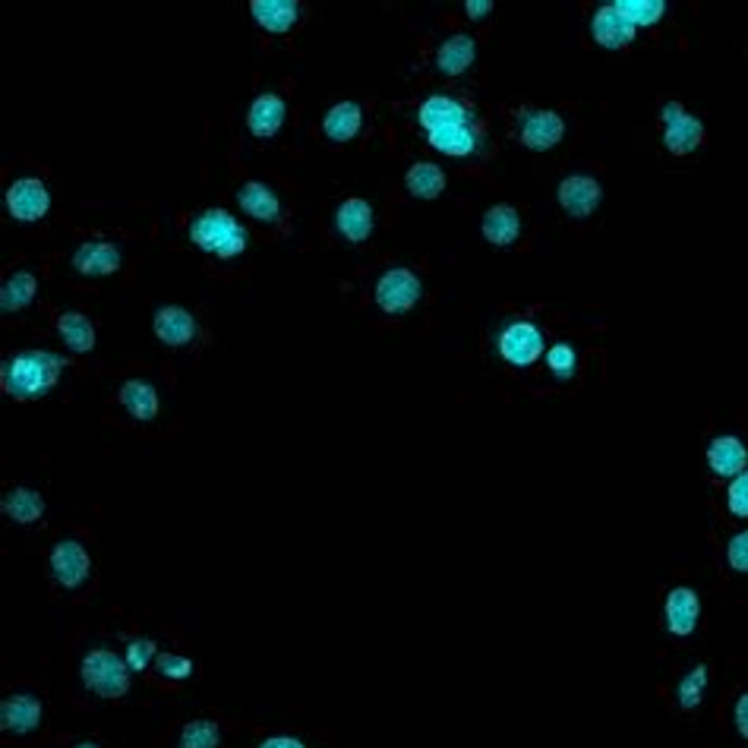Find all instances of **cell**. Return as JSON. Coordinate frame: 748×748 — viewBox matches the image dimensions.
<instances>
[{"mask_svg":"<svg viewBox=\"0 0 748 748\" xmlns=\"http://www.w3.org/2000/svg\"><path fill=\"white\" fill-rule=\"evenodd\" d=\"M63 370L67 360L55 351L26 348L0 363V389L13 401H41L55 391Z\"/></svg>","mask_w":748,"mask_h":748,"instance_id":"6da1fadb","label":"cell"},{"mask_svg":"<svg viewBox=\"0 0 748 748\" xmlns=\"http://www.w3.org/2000/svg\"><path fill=\"white\" fill-rule=\"evenodd\" d=\"M186 240L200 253H209L215 260H238V256L246 253V246H250V231L228 209L212 206V209L196 212L190 218Z\"/></svg>","mask_w":748,"mask_h":748,"instance_id":"7a4b0ae2","label":"cell"},{"mask_svg":"<svg viewBox=\"0 0 748 748\" xmlns=\"http://www.w3.org/2000/svg\"><path fill=\"white\" fill-rule=\"evenodd\" d=\"M130 676H133V669L126 666V660L118 657L114 651H105V648H95L80 660V679H83L86 691L105 698V701L123 698L130 691Z\"/></svg>","mask_w":748,"mask_h":748,"instance_id":"3957f363","label":"cell"},{"mask_svg":"<svg viewBox=\"0 0 748 748\" xmlns=\"http://www.w3.org/2000/svg\"><path fill=\"white\" fill-rule=\"evenodd\" d=\"M660 123H663V149L669 155L686 158L704 146V120L686 111L679 101L660 105Z\"/></svg>","mask_w":748,"mask_h":748,"instance_id":"277c9868","label":"cell"},{"mask_svg":"<svg viewBox=\"0 0 748 748\" xmlns=\"http://www.w3.org/2000/svg\"><path fill=\"white\" fill-rule=\"evenodd\" d=\"M423 298V281L411 269L405 266H391L379 275L376 288H373V300L386 316H405L411 313Z\"/></svg>","mask_w":748,"mask_h":748,"instance_id":"5b68a950","label":"cell"},{"mask_svg":"<svg viewBox=\"0 0 748 748\" xmlns=\"http://www.w3.org/2000/svg\"><path fill=\"white\" fill-rule=\"evenodd\" d=\"M499 358L506 360L515 370H528L534 366L543 354H546V338L540 326H534L531 319H515L506 329L499 331L496 338Z\"/></svg>","mask_w":748,"mask_h":748,"instance_id":"8992f818","label":"cell"},{"mask_svg":"<svg viewBox=\"0 0 748 748\" xmlns=\"http://www.w3.org/2000/svg\"><path fill=\"white\" fill-rule=\"evenodd\" d=\"M414 120L423 133H436L446 126H461V123H478V111L471 101L449 95V92H436L430 98L420 101V108L414 111Z\"/></svg>","mask_w":748,"mask_h":748,"instance_id":"52a82bcc","label":"cell"},{"mask_svg":"<svg viewBox=\"0 0 748 748\" xmlns=\"http://www.w3.org/2000/svg\"><path fill=\"white\" fill-rule=\"evenodd\" d=\"M566 136V120L553 108H524L518 111V143L531 152L556 149Z\"/></svg>","mask_w":748,"mask_h":748,"instance_id":"ba28073f","label":"cell"},{"mask_svg":"<svg viewBox=\"0 0 748 748\" xmlns=\"http://www.w3.org/2000/svg\"><path fill=\"white\" fill-rule=\"evenodd\" d=\"M48 571L60 591H80L92 575L89 550L80 540H58L48 556Z\"/></svg>","mask_w":748,"mask_h":748,"instance_id":"9c48e42d","label":"cell"},{"mask_svg":"<svg viewBox=\"0 0 748 748\" xmlns=\"http://www.w3.org/2000/svg\"><path fill=\"white\" fill-rule=\"evenodd\" d=\"M7 215L20 225H35L51 212V190L38 178H20L7 186Z\"/></svg>","mask_w":748,"mask_h":748,"instance_id":"30bf717a","label":"cell"},{"mask_svg":"<svg viewBox=\"0 0 748 748\" xmlns=\"http://www.w3.org/2000/svg\"><path fill=\"white\" fill-rule=\"evenodd\" d=\"M701 623V598L689 584H676L669 588V594L663 600V629L673 638H689L691 631Z\"/></svg>","mask_w":748,"mask_h":748,"instance_id":"8fae6325","label":"cell"},{"mask_svg":"<svg viewBox=\"0 0 748 748\" xmlns=\"http://www.w3.org/2000/svg\"><path fill=\"white\" fill-rule=\"evenodd\" d=\"M45 720V708L41 701L29 695V691H20V695H10L0 701V729L3 736L10 739H26L32 736Z\"/></svg>","mask_w":748,"mask_h":748,"instance_id":"7c38bea8","label":"cell"},{"mask_svg":"<svg viewBox=\"0 0 748 748\" xmlns=\"http://www.w3.org/2000/svg\"><path fill=\"white\" fill-rule=\"evenodd\" d=\"M556 200H559V206L569 218H591L600 209V203H603V186H600L598 178L569 174V178L559 180Z\"/></svg>","mask_w":748,"mask_h":748,"instance_id":"4fadbf2b","label":"cell"},{"mask_svg":"<svg viewBox=\"0 0 748 748\" xmlns=\"http://www.w3.org/2000/svg\"><path fill=\"white\" fill-rule=\"evenodd\" d=\"M152 331H155V338L165 345V348H190L196 338H200V323L193 319V313L190 310H183V306H158L155 310V316H152Z\"/></svg>","mask_w":748,"mask_h":748,"instance_id":"5bb4252c","label":"cell"},{"mask_svg":"<svg viewBox=\"0 0 748 748\" xmlns=\"http://www.w3.org/2000/svg\"><path fill=\"white\" fill-rule=\"evenodd\" d=\"M635 35H638V29L631 26L629 16H623L616 10L613 0L591 13V38H594V45H600V48L623 51V48H629L631 41H635Z\"/></svg>","mask_w":748,"mask_h":748,"instance_id":"9a60e30c","label":"cell"},{"mask_svg":"<svg viewBox=\"0 0 748 748\" xmlns=\"http://www.w3.org/2000/svg\"><path fill=\"white\" fill-rule=\"evenodd\" d=\"M704 461H708V471L720 480H733L739 478L748 468V446L743 436L736 433H723V436H714L708 443V451H704Z\"/></svg>","mask_w":748,"mask_h":748,"instance_id":"2e32d148","label":"cell"},{"mask_svg":"<svg viewBox=\"0 0 748 748\" xmlns=\"http://www.w3.org/2000/svg\"><path fill=\"white\" fill-rule=\"evenodd\" d=\"M288 120V101L278 92H263L246 108V130L256 140H275Z\"/></svg>","mask_w":748,"mask_h":748,"instance_id":"e0dca14e","label":"cell"},{"mask_svg":"<svg viewBox=\"0 0 748 748\" xmlns=\"http://www.w3.org/2000/svg\"><path fill=\"white\" fill-rule=\"evenodd\" d=\"M120 266H123V253H120L118 243H111V240H86L73 253V269L86 275V278H108Z\"/></svg>","mask_w":748,"mask_h":748,"instance_id":"ac0fdd59","label":"cell"},{"mask_svg":"<svg viewBox=\"0 0 748 748\" xmlns=\"http://www.w3.org/2000/svg\"><path fill=\"white\" fill-rule=\"evenodd\" d=\"M335 231L348 243H363V240L373 238V231H376V212L366 200L348 196L335 209Z\"/></svg>","mask_w":748,"mask_h":748,"instance_id":"d6986e66","label":"cell"},{"mask_svg":"<svg viewBox=\"0 0 748 748\" xmlns=\"http://www.w3.org/2000/svg\"><path fill=\"white\" fill-rule=\"evenodd\" d=\"M253 23L269 35H288L300 23L303 7L298 0H253L250 3Z\"/></svg>","mask_w":748,"mask_h":748,"instance_id":"ffe728a7","label":"cell"},{"mask_svg":"<svg viewBox=\"0 0 748 748\" xmlns=\"http://www.w3.org/2000/svg\"><path fill=\"white\" fill-rule=\"evenodd\" d=\"M430 149L443 152L449 158H471L478 155L480 143H483V126L478 123H461V126H446L436 133H426Z\"/></svg>","mask_w":748,"mask_h":748,"instance_id":"44dd1931","label":"cell"},{"mask_svg":"<svg viewBox=\"0 0 748 748\" xmlns=\"http://www.w3.org/2000/svg\"><path fill=\"white\" fill-rule=\"evenodd\" d=\"M238 203L260 225H275L281 218V200L263 180H243L238 186Z\"/></svg>","mask_w":748,"mask_h":748,"instance_id":"7402d4cb","label":"cell"},{"mask_svg":"<svg viewBox=\"0 0 748 748\" xmlns=\"http://www.w3.org/2000/svg\"><path fill=\"white\" fill-rule=\"evenodd\" d=\"M480 234L490 246L496 250H506L515 240L521 238V212L509 206V203H499V206H490L483 221H480Z\"/></svg>","mask_w":748,"mask_h":748,"instance_id":"603a6c76","label":"cell"},{"mask_svg":"<svg viewBox=\"0 0 748 748\" xmlns=\"http://www.w3.org/2000/svg\"><path fill=\"white\" fill-rule=\"evenodd\" d=\"M478 60V38L474 35H465V32H455L449 35L439 48H436V70L443 76H461L474 67Z\"/></svg>","mask_w":748,"mask_h":748,"instance_id":"cb8c5ba5","label":"cell"},{"mask_svg":"<svg viewBox=\"0 0 748 748\" xmlns=\"http://www.w3.org/2000/svg\"><path fill=\"white\" fill-rule=\"evenodd\" d=\"M45 496L32 486H10L3 496H0V511L7 521L13 524H35L41 515H45Z\"/></svg>","mask_w":748,"mask_h":748,"instance_id":"d4e9b609","label":"cell"},{"mask_svg":"<svg viewBox=\"0 0 748 748\" xmlns=\"http://www.w3.org/2000/svg\"><path fill=\"white\" fill-rule=\"evenodd\" d=\"M58 338L67 345L70 354H89L95 351L98 331L83 310H67L58 316Z\"/></svg>","mask_w":748,"mask_h":748,"instance_id":"484cf974","label":"cell"},{"mask_svg":"<svg viewBox=\"0 0 748 748\" xmlns=\"http://www.w3.org/2000/svg\"><path fill=\"white\" fill-rule=\"evenodd\" d=\"M363 130V108L358 101H338L323 118V133L331 143H351Z\"/></svg>","mask_w":748,"mask_h":748,"instance_id":"4316f807","label":"cell"},{"mask_svg":"<svg viewBox=\"0 0 748 748\" xmlns=\"http://www.w3.org/2000/svg\"><path fill=\"white\" fill-rule=\"evenodd\" d=\"M118 398L120 405H123V411L133 420H140V423H149V420L158 418L161 401H158L155 386L146 383V379H126V383L120 386Z\"/></svg>","mask_w":748,"mask_h":748,"instance_id":"83f0119b","label":"cell"},{"mask_svg":"<svg viewBox=\"0 0 748 748\" xmlns=\"http://www.w3.org/2000/svg\"><path fill=\"white\" fill-rule=\"evenodd\" d=\"M446 183H449V178H446V171L439 168V165H433V161H418V165H411L408 168V174H405V186H408V193L414 196V200H439L443 193H446Z\"/></svg>","mask_w":748,"mask_h":748,"instance_id":"f1b7e54d","label":"cell"},{"mask_svg":"<svg viewBox=\"0 0 748 748\" xmlns=\"http://www.w3.org/2000/svg\"><path fill=\"white\" fill-rule=\"evenodd\" d=\"M35 294H38V278L32 272H13L0 285V310L3 313H23L26 306H32Z\"/></svg>","mask_w":748,"mask_h":748,"instance_id":"f546056e","label":"cell"},{"mask_svg":"<svg viewBox=\"0 0 748 748\" xmlns=\"http://www.w3.org/2000/svg\"><path fill=\"white\" fill-rule=\"evenodd\" d=\"M708 683H711V666L708 663H695L689 673L676 683V704L683 711L701 708V701L708 695Z\"/></svg>","mask_w":748,"mask_h":748,"instance_id":"4dcf8cb0","label":"cell"},{"mask_svg":"<svg viewBox=\"0 0 748 748\" xmlns=\"http://www.w3.org/2000/svg\"><path fill=\"white\" fill-rule=\"evenodd\" d=\"M623 16H629L635 29H651L666 16V0H613Z\"/></svg>","mask_w":748,"mask_h":748,"instance_id":"1f68e13d","label":"cell"},{"mask_svg":"<svg viewBox=\"0 0 748 748\" xmlns=\"http://www.w3.org/2000/svg\"><path fill=\"white\" fill-rule=\"evenodd\" d=\"M221 729L212 720H190L178 736V748H218Z\"/></svg>","mask_w":748,"mask_h":748,"instance_id":"d6a6232c","label":"cell"},{"mask_svg":"<svg viewBox=\"0 0 748 748\" xmlns=\"http://www.w3.org/2000/svg\"><path fill=\"white\" fill-rule=\"evenodd\" d=\"M546 366L559 383H569L578 373V351L571 348L569 341H556V345L546 348Z\"/></svg>","mask_w":748,"mask_h":748,"instance_id":"836d02e7","label":"cell"},{"mask_svg":"<svg viewBox=\"0 0 748 748\" xmlns=\"http://www.w3.org/2000/svg\"><path fill=\"white\" fill-rule=\"evenodd\" d=\"M123 660H126V666H130L133 673H146L152 663L158 660V644H155L152 638H130V641H126V654H123Z\"/></svg>","mask_w":748,"mask_h":748,"instance_id":"e575fe53","label":"cell"},{"mask_svg":"<svg viewBox=\"0 0 748 748\" xmlns=\"http://www.w3.org/2000/svg\"><path fill=\"white\" fill-rule=\"evenodd\" d=\"M726 511L733 518L748 521V468L739 478L729 480V486H726Z\"/></svg>","mask_w":748,"mask_h":748,"instance_id":"d590c367","label":"cell"},{"mask_svg":"<svg viewBox=\"0 0 748 748\" xmlns=\"http://www.w3.org/2000/svg\"><path fill=\"white\" fill-rule=\"evenodd\" d=\"M155 669H158V676L168 679V683H183V679L193 676V663L186 657H180V654H158Z\"/></svg>","mask_w":748,"mask_h":748,"instance_id":"8d00e7d4","label":"cell"},{"mask_svg":"<svg viewBox=\"0 0 748 748\" xmlns=\"http://www.w3.org/2000/svg\"><path fill=\"white\" fill-rule=\"evenodd\" d=\"M726 563H729L733 571L748 575V528L729 538V543H726Z\"/></svg>","mask_w":748,"mask_h":748,"instance_id":"74e56055","label":"cell"},{"mask_svg":"<svg viewBox=\"0 0 748 748\" xmlns=\"http://www.w3.org/2000/svg\"><path fill=\"white\" fill-rule=\"evenodd\" d=\"M733 726H736L739 739H746L748 743V691H743V695L736 698V704H733Z\"/></svg>","mask_w":748,"mask_h":748,"instance_id":"f35d334b","label":"cell"},{"mask_svg":"<svg viewBox=\"0 0 748 748\" xmlns=\"http://www.w3.org/2000/svg\"><path fill=\"white\" fill-rule=\"evenodd\" d=\"M465 13H468V20L480 23V20H486V16L493 13V3H490V0H468V3H465Z\"/></svg>","mask_w":748,"mask_h":748,"instance_id":"ab89813d","label":"cell"},{"mask_svg":"<svg viewBox=\"0 0 748 748\" xmlns=\"http://www.w3.org/2000/svg\"><path fill=\"white\" fill-rule=\"evenodd\" d=\"M260 748H306V746L300 743L298 736H269V739H263V743H260Z\"/></svg>","mask_w":748,"mask_h":748,"instance_id":"60d3db41","label":"cell"},{"mask_svg":"<svg viewBox=\"0 0 748 748\" xmlns=\"http://www.w3.org/2000/svg\"><path fill=\"white\" fill-rule=\"evenodd\" d=\"M73 748H101V746H98V743H76Z\"/></svg>","mask_w":748,"mask_h":748,"instance_id":"b9f144b4","label":"cell"}]
</instances>
